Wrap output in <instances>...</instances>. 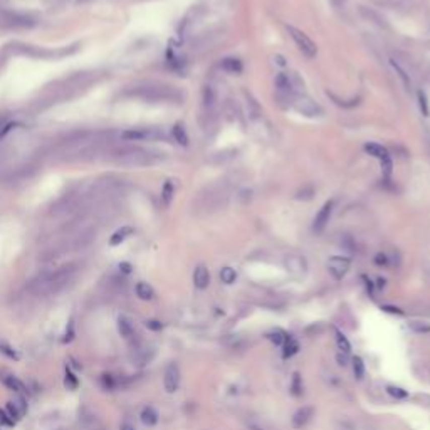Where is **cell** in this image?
I'll return each mask as SVG.
<instances>
[{"instance_id": "obj_1", "label": "cell", "mask_w": 430, "mask_h": 430, "mask_svg": "<svg viewBox=\"0 0 430 430\" xmlns=\"http://www.w3.org/2000/svg\"><path fill=\"white\" fill-rule=\"evenodd\" d=\"M74 266H64L54 272H47L32 281V289L36 293H54L61 289L74 274Z\"/></svg>"}, {"instance_id": "obj_2", "label": "cell", "mask_w": 430, "mask_h": 430, "mask_svg": "<svg viewBox=\"0 0 430 430\" xmlns=\"http://www.w3.org/2000/svg\"><path fill=\"white\" fill-rule=\"evenodd\" d=\"M111 160L114 163L123 165V167H148L153 163L152 155L141 148H118L111 152Z\"/></svg>"}, {"instance_id": "obj_3", "label": "cell", "mask_w": 430, "mask_h": 430, "mask_svg": "<svg viewBox=\"0 0 430 430\" xmlns=\"http://www.w3.org/2000/svg\"><path fill=\"white\" fill-rule=\"evenodd\" d=\"M288 32H289V36L293 37V41H294V44L298 46V49L304 54V56L309 57V59H313L314 56H316V54H318L316 44H314L311 39H309L303 31H299V29L289 26V27H288Z\"/></svg>"}, {"instance_id": "obj_4", "label": "cell", "mask_w": 430, "mask_h": 430, "mask_svg": "<svg viewBox=\"0 0 430 430\" xmlns=\"http://www.w3.org/2000/svg\"><path fill=\"white\" fill-rule=\"evenodd\" d=\"M158 138H163V133L157 128H131L121 133V139L124 141H145Z\"/></svg>"}, {"instance_id": "obj_5", "label": "cell", "mask_w": 430, "mask_h": 430, "mask_svg": "<svg viewBox=\"0 0 430 430\" xmlns=\"http://www.w3.org/2000/svg\"><path fill=\"white\" fill-rule=\"evenodd\" d=\"M293 106L298 113H301L304 116H309V118L321 116L323 114V108L308 96H296L293 101Z\"/></svg>"}, {"instance_id": "obj_6", "label": "cell", "mask_w": 430, "mask_h": 430, "mask_svg": "<svg viewBox=\"0 0 430 430\" xmlns=\"http://www.w3.org/2000/svg\"><path fill=\"white\" fill-rule=\"evenodd\" d=\"M180 382H182V373L177 363H170L165 368L163 373V387L168 393H175L180 388Z\"/></svg>"}, {"instance_id": "obj_7", "label": "cell", "mask_w": 430, "mask_h": 430, "mask_svg": "<svg viewBox=\"0 0 430 430\" xmlns=\"http://www.w3.org/2000/svg\"><path fill=\"white\" fill-rule=\"evenodd\" d=\"M349 267H351V261H349L348 257L333 256V257H329V261H328V271L334 279H336V281H339V279H343L344 276H346Z\"/></svg>"}, {"instance_id": "obj_8", "label": "cell", "mask_w": 430, "mask_h": 430, "mask_svg": "<svg viewBox=\"0 0 430 430\" xmlns=\"http://www.w3.org/2000/svg\"><path fill=\"white\" fill-rule=\"evenodd\" d=\"M333 207H334V202H333V200H328V202L324 203L321 208H319V212L316 213L314 222H313V231L316 234H321L324 229H326L329 219H331Z\"/></svg>"}, {"instance_id": "obj_9", "label": "cell", "mask_w": 430, "mask_h": 430, "mask_svg": "<svg viewBox=\"0 0 430 430\" xmlns=\"http://www.w3.org/2000/svg\"><path fill=\"white\" fill-rule=\"evenodd\" d=\"M313 417H314V407H311V405H303V407L298 408L296 413L293 415L291 425L296 430H301V428L306 427L309 422H311Z\"/></svg>"}, {"instance_id": "obj_10", "label": "cell", "mask_w": 430, "mask_h": 430, "mask_svg": "<svg viewBox=\"0 0 430 430\" xmlns=\"http://www.w3.org/2000/svg\"><path fill=\"white\" fill-rule=\"evenodd\" d=\"M284 264H286L288 271L294 274V276H303V274H306V259L301 257V256H296V254H291V256L286 257V261H284Z\"/></svg>"}, {"instance_id": "obj_11", "label": "cell", "mask_w": 430, "mask_h": 430, "mask_svg": "<svg viewBox=\"0 0 430 430\" xmlns=\"http://www.w3.org/2000/svg\"><path fill=\"white\" fill-rule=\"evenodd\" d=\"M193 284H195V288L200 289V291L207 289L210 284V272L207 267L202 266V264L197 266V269L193 271Z\"/></svg>"}, {"instance_id": "obj_12", "label": "cell", "mask_w": 430, "mask_h": 430, "mask_svg": "<svg viewBox=\"0 0 430 430\" xmlns=\"http://www.w3.org/2000/svg\"><path fill=\"white\" fill-rule=\"evenodd\" d=\"M390 64H392L393 71L398 74V78H400V81H402L403 88L407 89V91H410V89H412V79H410V74L405 71L402 66H400V62H397V59H390Z\"/></svg>"}, {"instance_id": "obj_13", "label": "cell", "mask_w": 430, "mask_h": 430, "mask_svg": "<svg viewBox=\"0 0 430 430\" xmlns=\"http://www.w3.org/2000/svg\"><path fill=\"white\" fill-rule=\"evenodd\" d=\"M365 152H367L368 155H372V157H375V158H378L380 162L390 158L387 148H383L382 145H378V143H367L365 145Z\"/></svg>"}, {"instance_id": "obj_14", "label": "cell", "mask_w": 430, "mask_h": 430, "mask_svg": "<svg viewBox=\"0 0 430 430\" xmlns=\"http://www.w3.org/2000/svg\"><path fill=\"white\" fill-rule=\"evenodd\" d=\"M221 66H222L224 71H227L231 74H241L242 69H244L242 61H241V59H237V57H226L222 61Z\"/></svg>"}, {"instance_id": "obj_15", "label": "cell", "mask_w": 430, "mask_h": 430, "mask_svg": "<svg viewBox=\"0 0 430 430\" xmlns=\"http://www.w3.org/2000/svg\"><path fill=\"white\" fill-rule=\"evenodd\" d=\"M139 417H141V422L145 425H148V427H153V425H157L158 422V412L153 407H145Z\"/></svg>"}, {"instance_id": "obj_16", "label": "cell", "mask_w": 430, "mask_h": 430, "mask_svg": "<svg viewBox=\"0 0 430 430\" xmlns=\"http://www.w3.org/2000/svg\"><path fill=\"white\" fill-rule=\"evenodd\" d=\"M118 331L123 338H131L133 333H134V328H133V324L128 318L119 316L118 318Z\"/></svg>"}, {"instance_id": "obj_17", "label": "cell", "mask_w": 430, "mask_h": 430, "mask_svg": "<svg viewBox=\"0 0 430 430\" xmlns=\"http://www.w3.org/2000/svg\"><path fill=\"white\" fill-rule=\"evenodd\" d=\"M134 291H136V296L139 299H143V301H150V299H153V296H155L153 288L150 286L148 282H138L136 288H134Z\"/></svg>"}, {"instance_id": "obj_18", "label": "cell", "mask_w": 430, "mask_h": 430, "mask_svg": "<svg viewBox=\"0 0 430 430\" xmlns=\"http://www.w3.org/2000/svg\"><path fill=\"white\" fill-rule=\"evenodd\" d=\"M131 234H133L131 227H121L119 231H116L111 236V239H109V244H111V246H119V244L126 241V239L131 236Z\"/></svg>"}, {"instance_id": "obj_19", "label": "cell", "mask_w": 430, "mask_h": 430, "mask_svg": "<svg viewBox=\"0 0 430 430\" xmlns=\"http://www.w3.org/2000/svg\"><path fill=\"white\" fill-rule=\"evenodd\" d=\"M299 351V343L294 338L288 336V339L282 344V356L284 358H291L293 354H296Z\"/></svg>"}, {"instance_id": "obj_20", "label": "cell", "mask_w": 430, "mask_h": 430, "mask_svg": "<svg viewBox=\"0 0 430 430\" xmlns=\"http://www.w3.org/2000/svg\"><path fill=\"white\" fill-rule=\"evenodd\" d=\"M202 99H203V106L212 109L215 106V101H217V93L212 86H205L203 93H202Z\"/></svg>"}, {"instance_id": "obj_21", "label": "cell", "mask_w": 430, "mask_h": 430, "mask_svg": "<svg viewBox=\"0 0 430 430\" xmlns=\"http://www.w3.org/2000/svg\"><path fill=\"white\" fill-rule=\"evenodd\" d=\"M172 133H173L175 141H177L178 145H182V147H187V145H188V134H187V131H185V128L182 126V124H175L173 129H172Z\"/></svg>"}, {"instance_id": "obj_22", "label": "cell", "mask_w": 430, "mask_h": 430, "mask_svg": "<svg viewBox=\"0 0 430 430\" xmlns=\"http://www.w3.org/2000/svg\"><path fill=\"white\" fill-rule=\"evenodd\" d=\"M334 334H336V344H338V348H339V351L341 353H344V354H348L349 351H351V343L348 341V338L344 336V334L339 331V329H336V331H334Z\"/></svg>"}, {"instance_id": "obj_23", "label": "cell", "mask_w": 430, "mask_h": 430, "mask_svg": "<svg viewBox=\"0 0 430 430\" xmlns=\"http://www.w3.org/2000/svg\"><path fill=\"white\" fill-rule=\"evenodd\" d=\"M304 392V385H303V378L299 373H294L293 375V380H291V393L294 397H301Z\"/></svg>"}, {"instance_id": "obj_24", "label": "cell", "mask_w": 430, "mask_h": 430, "mask_svg": "<svg viewBox=\"0 0 430 430\" xmlns=\"http://www.w3.org/2000/svg\"><path fill=\"white\" fill-rule=\"evenodd\" d=\"M2 382H4L6 387L14 390V392H22V390H24V385L19 382V380L14 377V375H6V377H2Z\"/></svg>"}, {"instance_id": "obj_25", "label": "cell", "mask_w": 430, "mask_h": 430, "mask_svg": "<svg viewBox=\"0 0 430 430\" xmlns=\"http://www.w3.org/2000/svg\"><path fill=\"white\" fill-rule=\"evenodd\" d=\"M221 279H222L224 284H234V282H236V279H237V271H236V269H232V267H229V266L222 267Z\"/></svg>"}, {"instance_id": "obj_26", "label": "cell", "mask_w": 430, "mask_h": 430, "mask_svg": "<svg viewBox=\"0 0 430 430\" xmlns=\"http://www.w3.org/2000/svg\"><path fill=\"white\" fill-rule=\"evenodd\" d=\"M276 86L279 91L282 93H291V81H289V76H286V74H277L276 78Z\"/></svg>"}, {"instance_id": "obj_27", "label": "cell", "mask_w": 430, "mask_h": 430, "mask_svg": "<svg viewBox=\"0 0 430 430\" xmlns=\"http://www.w3.org/2000/svg\"><path fill=\"white\" fill-rule=\"evenodd\" d=\"M0 353H4L7 358L11 360H19L21 356H19V353L16 351V348H12L11 344L6 343V341H0Z\"/></svg>"}, {"instance_id": "obj_28", "label": "cell", "mask_w": 430, "mask_h": 430, "mask_svg": "<svg viewBox=\"0 0 430 430\" xmlns=\"http://www.w3.org/2000/svg\"><path fill=\"white\" fill-rule=\"evenodd\" d=\"M353 373L358 380H362L365 377V363L360 356L353 358Z\"/></svg>"}, {"instance_id": "obj_29", "label": "cell", "mask_w": 430, "mask_h": 430, "mask_svg": "<svg viewBox=\"0 0 430 430\" xmlns=\"http://www.w3.org/2000/svg\"><path fill=\"white\" fill-rule=\"evenodd\" d=\"M64 385H66V388H69V390H76V388H78L79 380H78L76 375L71 372V370H66V377H64Z\"/></svg>"}, {"instance_id": "obj_30", "label": "cell", "mask_w": 430, "mask_h": 430, "mask_svg": "<svg viewBox=\"0 0 430 430\" xmlns=\"http://www.w3.org/2000/svg\"><path fill=\"white\" fill-rule=\"evenodd\" d=\"M418 106H420V111L425 118L430 116V108H428V99L425 96L423 91H418Z\"/></svg>"}, {"instance_id": "obj_31", "label": "cell", "mask_w": 430, "mask_h": 430, "mask_svg": "<svg viewBox=\"0 0 430 430\" xmlns=\"http://www.w3.org/2000/svg\"><path fill=\"white\" fill-rule=\"evenodd\" d=\"M410 329L418 334H425V333H430V324L428 323H422V321H412L408 324Z\"/></svg>"}, {"instance_id": "obj_32", "label": "cell", "mask_w": 430, "mask_h": 430, "mask_svg": "<svg viewBox=\"0 0 430 430\" xmlns=\"http://www.w3.org/2000/svg\"><path fill=\"white\" fill-rule=\"evenodd\" d=\"M173 192H175V188H173V183H172V182H167V183L163 185L162 198H163V203H165V205H168L170 202H172Z\"/></svg>"}, {"instance_id": "obj_33", "label": "cell", "mask_w": 430, "mask_h": 430, "mask_svg": "<svg viewBox=\"0 0 430 430\" xmlns=\"http://www.w3.org/2000/svg\"><path fill=\"white\" fill-rule=\"evenodd\" d=\"M269 339H271L274 344H277V346H282L284 341L288 339V334L284 331H281V329H277V331H274V333L269 334Z\"/></svg>"}, {"instance_id": "obj_34", "label": "cell", "mask_w": 430, "mask_h": 430, "mask_svg": "<svg viewBox=\"0 0 430 430\" xmlns=\"http://www.w3.org/2000/svg\"><path fill=\"white\" fill-rule=\"evenodd\" d=\"M387 393L392 395V397L397 398V400H402V398H407V397H408L407 390H403V388H400V387H392V385H390V387H387Z\"/></svg>"}, {"instance_id": "obj_35", "label": "cell", "mask_w": 430, "mask_h": 430, "mask_svg": "<svg viewBox=\"0 0 430 430\" xmlns=\"http://www.w3.org/2000/svg\"><path fill=\"white\" fill-rule=\"evenodd\" d=\"M247 425H249V428H251V430H267L266 425H264L261 420H256V418H249Z\"/></svg>"}, {"instance_id": "obj_36", "label": "cell", "mask_w": 430, "mask_h": 430, "mask_svg": "<svg viewBox=\"0 0 430 430\" xmlns=\"http://www.w3.org/2000/svg\"><path fill=\"white\" fill-rule=\"evenodd\" d=\"M382 170H383V175L385 177H390L393 172V163H392V158H387L382 162Z\"/></svg>"}, {"instance_id": "obj_37", "label": "cell", "mask_w": 430, "mask_h": 430, "mask_svg": "<svg viewBox=\"0 0 430 430\" xmlns=\"http://www.w3.org/2000/svg\"><path fill=\"white\" fill-rule=\"evenodd\" d=\"M145 324H147V328L152 329V331H160V329L163 328V324L160 323V321H157V319H148V321L145 323Z\"/></svg>"}, {"instance_id": "obj_38", "label": "cell", "mask_w": 430, "mask_h": 430, "mask_svg": "<svg viewBox=\"0 0 430 430\" xmlns=\"http://www.w3.org/2000/svg\"><path fill=\"white\" fill-rule=\"evenodd\" d=\"M375 264H378V266H388V257H387V254H377V256H375Z\"/></svg>"}, {"instance_id": "obj_39", "label": "cell", "mask_w": 430, "mask_h": 430, "mask_svg": "<svg viewBox=\"0 0 430 430\" xmlns=\"http://www.w3.org/2000/svg\"><path fill=\"white\" fill-rule=\"evenodd\" d=\"M375 2H377V4H382V6L392 7V6H402L403 0H375Z\"/></svg>"}, {"instance_id": "obj_40", "label": "cell", "mask_w": 430, "mask_h": 430, "mask_svg": "<svg viewBox=\"0 0 430 430\" xmlns=\"http://www.w3.org/2000/svg\"><path fill=\"white\" fill-rule=\"evenodd\" d=\"M382 309H383V311H387V313H392V314H403L402 309L393 308V306H383Z\"/></svg>"}, {"instance_id": "obj_41", "label": "cell", "mask_w": 430, "mask_h": 430, "mask_svg": "<svg viewBox=\"0 0 430 430\" xmlns=\"http://www.w3.org/2000/svg\"><path fill=\"white\" fill-rule=\"evenodd\" d=\"M336 360H338V363L341 365V367H346V365H348V358H346V354H341V353H339L338 356H336Z\"/></svg>"}, {"instance_id": "obj_42", "label": "cell", "mask_w": 430, "mask_h": 430, "mask_svg": "<svg viewBox=\"0 0 430 430\" xmlns=\"http://www.w3.org/2000/svg\"><path fill=\"white\" fill-rule=\"evenodd\" d=\"M346 2H348V0H331L333 7H336V9H341V7H344V6H346Z\"/></svg>"}, {"instance_id": "obj_43", "label": "cell", "mask_w": 430, "mask_h": 430, "mask_svg": "<svg viewBox=\"0 0 430 430\" xmlns=\"http://www.w3.org/2000/svg\"><path fill=\"white\" fill-rule=\"evenodd\" d=\"M119 430H136V428H134L131 423H123L121 428H119Z\"/></svg>"}, {"instance_id": "obj_44", "label": "cell", "mask_w": 430, "mask_h": 430, "mask_svg": "<svg viewBox=\"0 0 430 430\" xmlns=\"http://www.w3.org/2000/svg\"><path fill=\"white\" fill-rule=\"evenodd\" d=\"M121 267H123V271H124V272H129V271H131V269H129V266H128V264H121Z\"/></svg>"}, {"instance_id": "obj_45", "label": "cell", "mask_w": 430, "mask_h": 430, "mask_svg": "<svg viewBox=\"0 0 430 430\" xmlns=\"http://www.w3.org/2000/svg\"><path fill=\"white\" fill-rule=\"evenodd\" d=\"M276 59H277V64H281V66H284V64H286V62H284V59H282L281 56H276Z\"/></svg>"}]
</instances>
